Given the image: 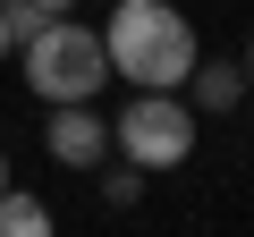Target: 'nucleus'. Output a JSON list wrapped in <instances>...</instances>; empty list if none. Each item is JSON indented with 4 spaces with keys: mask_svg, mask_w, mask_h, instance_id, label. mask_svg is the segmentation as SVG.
Here are the masks:
<instances>
[{
    "mask_svg": "<svg viewBox=\"0 0 254 237\" xmlns=\"http://www.w3.org/2000/svg\"><path fill=\"white\" fill-rule=\"evenodd\" d=\"M102 51H110V76L127 85H153V93H178L187 68L203 59L187 9H170V0H119L110 26H102Z\"/></svg>",
    "mask_w": 254,
    "mask_h": 237,
    "instance_id": "f257e3e1",
    "label": "nucleus"
},
{
    "mask_svg": "<svg viewBox=\"0 0 254 237\" xmlns=\"http://www.w3.org/2000/svg\"><path fill=\"white\" fill-rule=\"evenodd\" d=\"M17 76L26 93L51 110V102H93L110 85V51H102V26H76V17H51L43 34L17 43Z\"/></svg>",
    "mask_w": 254,
    "mask_h": 237,
    "instance_id": "f03ea898",
    "label": "nucleus"
},
{
    "mask_svg": "<svg viewBox=\"0 0 254 237\" xmlns=\"http://www.w3.org/2000/svg\"><path fill=\"white\" fill-rule=\"evenodd\" d=\"M110 153L136 161L144 178L187 170V153H195V110H187V93H153V85H136V93H127V110H119V127H110Z\"/></svg>",
    "mask_w": 254,
    "mask_h": 237,
    "instance_id": "7ed1b4c3",
    "label": "nucleus"
},
{
    "mask_svg": "<svg viewBox=\"0 0 254 237\" xmlns=\"http://www.w3.org/2000/svg\"><path fill=\"white\" fill-rule=\"evenodd\" d=\"M43 153H51L60 170H102V161H110V118H102L93 102H51V110H43Z\"/></svg>",
    "mask_w": 254,
    "mask_h": 237,
    "instance_id": "20e7f679",
    "label": "nucleus"
},
{
    "mask_svg": "<svg viewBox=\"0 0 254 237\" xmlns=\"http://www.w3.org/2000/svg\"><path fill=\"white\" fill-rule=\"evenodd\" d=\"M178 93H187V110H212V118H220V110L246 102V68H237V59H195Z\"/></svg>",
    "mask_w": 254,
    "mask_h": 237,
    "instance_id": "39448f33",
    "label": "nucleus"
},
{
    "mask_svg": "<svg viewBox=\"0 0 254 237\" xmlns=\"http://www.w3.org/2000/svg\"><path fill=\"white\" fill-rule=\"evenodd\" d=\"M0 237H60V220H51V203H43V195L0 186Z\"/></svg>",
    "mask_w": 254,
    "mask_h": 237,
    "instance_id": "423d86ee",
    "label": "nucleus"
},
{
    "mask_svg": "<svg viewBox=\"0 0 254 237\" xmlns=\"http://www.w3.org/2000/svg\"><path fill=\"white\" fill-rule=\"evenodd\" d=\"M0 26H9V43H26V34L51 26V9H43V0H0Z\"/></svg>",
    "mask_w": 254,
    "mask_h": 237,
    "instance_id": "0eeeda50",
    "label": "nucleus"
},
{
    "mask_svg": "<svg viewBox=\"0 0 254 237\" xmlns=\"http://www.w3.org/2000/svg\"><path fill=\"white\" fill-rule=\"evenodd\" d=\"M102 195H110V203H136V195H144V170H136V161L102 170Z\"/></svg>",
    "mask_w": 254,
    "mask_h": 237,
    "instance_id": "6e6552de",
    "label": "nucleus"
},
{
    "mask_svg": "<svg viewBox=\"0 0 254 237\" xmlns=\"http://www.w3.org/2000/svg\"><path fill=\"white\" fill-rule=\"evenodd\" d=\"M9 51H17V43H9V26H0V68H9Z\"/></svg>",
    "mask_w": 254,
    "mask_h": 237,
    "instance_id": "1a4fd4ad",
    "label": "nucleus"
},
{
    "mask_svg": "<svg viewBox=\"0 0 254 237\" xmlns=\"http://www.w3.org/2000/svg\"><path fill=\"white\" fill-rule=\"evenodd\" d=\"M43 9H51V17H60V9H76V0H43Z\"/></svg>",
    "mask_w": 254,
    "mask_h": 237,
    "instance_id": "9d476101",
    "label": "nucleus"
},
{
    "mask_svg": "<svg viewBox=\"0 0 254 237\" xmlns=\"http://www.w3.org/2000/svg\"><path fill=\"white\" fill-rule=\"evenodd\" d=\"M237 68H246V76H254V43H246V59H237Z\"/></svg>",
    "mask_w": 254,
    "mask_h": 237,
    "instance_id": "9b49d317",
    "label": "nucleus"
},
{
    "mask_svg": "<svg viewBox=\"0 0 254 237\" xmlns=\"http://www.w3.org/2000/svg\"><path fill=\"white\" fill-rule=\"evenodd\" d=\"M0 186H9V153H0Z\"/></svg>",
    "mask_w": 254,
    "mask_h": 237,
    "instance_id": "f8f14e48",
    "label": "nucleus"
}]
</instances>
